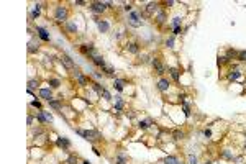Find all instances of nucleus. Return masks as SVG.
Instances as JSON below:
<instances>
[{
	"mask_svg": "<svg viewBox=\"0 0 246 164\" xmlns=\"http://www.w3.org/2000/svg\"><path fill=\"white\" fill-rule=\"evenodd\" d=\"M123 105H125V102H123L121 95H115V105H113V110H115L116 113H120L121 110H123Z\"/></svg>",
	"mask_w": 246,
	"mask_h": 164,
	"instance_id": "4468645a",
	"label": "nucleus"
},
{
	"mask_svg": "<svg viewBox=\"0 0 246 164\" xmlns=\"http://www.w3.org/2000/svg\"><path fill=\"white\" fill-rule=\"evenodd\" d=\"M151 125H153V118H149V117L146 118V120H140V123H138V126L141 130H148Z\"/></svg>",
	"mask_w": 246,
	"mask_h": 164,
	"instance_id": "5701e85b",
	"label": "nucleus"
},
{
	"mask_svg": "<svg viewBox=\"0 0 246 164\" xmlns=\"http://www.w3.org/2000/svg\"><path fill=\"white\" fill-rule=\"evenodd\" d=\"M182 112H184V115H186L187 118L190 117V105L186 103V100H182Z\"/></svg>",
	"mask_w": 246,
	"mask_h": 164,
	"instance_id": "c756f323",
	"label": "nucleus"
},
{
	"mask_svg": "<svg viewBox=\"0 0 246 164\" xmlns=\"http://www.w3.org/2000/svg\"><path fill=\"white\" fill-rule=\"evenodd\" d=\"M66 30L69 31L71 35H75V33H77V25H75L74 21H67V23H66Z\"/></svg>",
	"mask_w": 246,
	"mask_h": 164,
	"instance_id": "393cba45",
	"label": "nucleus"
},
{
	"mask_svg": "<svg viewBox=\"0 0 246 164\" xmlns=\"http://www.w3.org/2000/svg\"><path fill=\"white\" fill-rule=\"evenodd\" d=\"M41 133H43V130H41V128H36L35 131H33V135H35V136H40Z\"/></svg>",
	"mask_w": 246,
	"mask_h": 164,
	"instance_id": "8fccbe9b",
	"label": "nucleus"
},
{
	"mask_svg": "<svg viewBox=\"0 0 246 164\" xmlns=\"http://www.w3.org/2000/svg\"><path fill=\"white\" fill-rule=\"evenodd\" d=\"M204 164H212V161H207V163H204Z\"/></svg>",
	"mask_w": 246,
	"mask_h": 164,
	"instance_id": "4d7b16f0",
	"label": "nucleus"
},
{
	"mask_svg": "<svg viewBox=\"0 0 246 164\" xmlns=\"http://www.w3.org/2000/svg\"><path fill=\"white\" fill-rule=\"evenodd\" d=\"M164 164H184V163H182V161L177 158V156H172V154H169V156H166V158H164Z\"/></svg>",
	"mask_w": 246,
	"mask_h": 164,
	"instance_id": "6ab92c4d",
	"label": "nucleus"
},
{
	"mask_svg": "<svg viewBox=\"0 0 246 164\" xmlns=\"http://www.w3.org/2000/svg\"><path fill=\"white\" fill-rule=\"evenodd\" d=\"M236 59H238L240 62H246V49L236 53Z\"/></svg>",
	"mask_w": 246,
	"mask_h": 164,
	"instance_id": "2f4dec72",
	"label": "nucleus"
},
{
	"mask_svg": "<svg viewBox=\"0 0 246 164\" xmlns=\"http://www.w3.org/2000/svg\"><path fill=\"white\" fill-rule=\"evenodd\" d=\"M48 105H49L51 108H56V110H61V108H62L61 100H56V98H51L49 102H48Z\"/></svg>",
	"mask_w": 246,
	"mask_h": 164,
	"instance_id": "a878e982",
	"label": "nucleus"
},
{
	"mask_svg": "<svg viewBox=\"0 0 246 164\" xmlns=\"http://www.w3.org/2000/svg\"><path fill=\"white\" fill-rule=\"evenodd\" d=\"M30 105H31V107H36L38 110H43V108H41V102H40V100H33V102H30Z\"/></svg>",
	"mask_w": 246,
	"mask_h": 164,
	"instance_id": "37998d69",
	"label": "nucleus"
},
{
	"mask_svg": "<svg viewBox=\"0 0 246 164\" xmlns=\"http://www.w3.org/2000/svg\"><path fill=\"white\" fill-rule=\"evenodd\" d=\"M66 164H77V154H71L69 158L66 159Z\"/></svg>",
	"mask_w": 246,
	"mask_h": 164,
	"instance_id": "58836bf2",
	"label": "nucleus"
},
{
	"mask_svg": "<svg viewBox=\"0 0 246 164\" xmlns=\"http://www.w3.org/2000/svg\"><path fill=\"white\" fill-rule=\"evenodd\" d=\"M100 97H103V100H105V102H110L112 98H113V97H112V94L108 92L107 89H103V92H102V95H100Z\"/></svg>",
	"mask_w": 246,
	"mask_h": 164,
	"instance_id": "e433bc0d",
	"label": "nucleus"
},
{
	"mask_svg": "<svg viewBox=\"0 0 246 164\" xmlns=\"http://www.w3.org/2000/svg\"><path fill=\"white\" fill-rule=\"evenodd\" d=\"M151 64H153V67H154V71H156V74H159V76H162L164 72H166V66L162 64V62L158 59V57H154L153 61H151Z\"/></svg>",
	"mask_w": 246,
	"mask_h": 164,
	"instance_id": "1a4fd4ad",
	"label": "nucleus"
},
{
	"mask_svg": "<svg viewBox=\"0 0 246 164\" xmlns=\"http://www.w3.org/2000/svg\"><path fill=\"white\" fill-rule=\"evenodd\" d=\"M226 62H230V59L226 56H218V61H217V64L218 66H221V64H226Z\"/></svg>",
	"mask_w": 246,
	"mask_h": 164,
	"instance_id": "a19ab883",
	"label": "nucleus"
},
{
	"mask_svg": "<svg viewBox=\"0 0 246 164\" xmlns=\"http://www.w3.org/2000/svg\"><path fill=\"white\" fill-rule=\"evenodd\" d=\"M49 87L51 89H59L61 87V81L59 79H56V77H51L49 79Z\"/></svg>",
	"mask_w": 246,
	"mask_h": 164,
	"instance_id": "cd10ccee",
	"label": "nucleus"
},
{
	"mask_svg": "<svg viewBox=\"0 0 246 164\" xmlns=\"http://www.w3.org/2000/svg\"><path fill=\"white\" fill-rule=\"evenodd\" d=\"M61 64H62V66L66 67V69H72V71H74L75 69V64H74V61H72V59H71L69 56H67V54H61Z\"/></svg>",
	"mask_w": 246,
	"mask_h": 164,
	"instance_id": "9b49d317",
	"label": "nucleus"
},
{
	"mask_svg": "<svg viewBox=\"0 0 246 164\" xmlns=\"http://www.w3.org/2000/svg\"><path fill=\"white\" fill-rule=\"evenodd\" d=\"M166 46L167 48H174V35L169 36V38L166 40Z\"/></svg>",
	"mask_w": 246,
	"mask_h": 164,
	"instance_id": "79ce46f5",
	"label": "nucleus"
},
{
	"mask_svg": "<svg viewBox=\"0 0 246 164\" xmlns=\"http://www.w3.org/2000/svg\"><path fill=\"white\" fill-rule=\"evenodd\" d=\"M38 85H40V81H38V79H30V81H28V89H31V90L35 87H38Z\"/></svg>",
	"mask_w": 246,
	"mask_h": 164,
	"instance_id": "c9c22d12",
	"label": "nucleus"
},
{
	"mask_svg": "<svg viewBox=\"0 0 246 164\" xmlns=\"http://www.w3.org/2000/svg\"><path fill=\"white\" fill-rule=\"evenodd\" d=\"M36 35H38V38H40L41 41H45V43H49L51 36H49V31L46 30L45 26H40L36 25Z\"/></svg>",
	"mask_w": 246,
	"mask_h": 164,
	"instance_id": "39448f33",
	"label": "nucleus"
},
{
	"mask_svg": "<svg viewBox=\"0 0 246 164\" xmlns=\"http://www.w3.org/2000/svg\"><path fill=\"white\" fill-rule=\"evenodd\" d=\"M126 51L130 53V54H138L140 53V44L138 43H128L126 44Z\"/></svg>",
	"mask_w": 246,
	"mask_h": 164,
	"instance_id": "a211bd4d",
	"label": "nucleus"
},
{
	"mask_svg": "<svg viewBox=\"0 0 246 164\" xmlns=\"http://www.w3.org/2000/svg\"><path fill=\"white\" fill-rule=\"evenodd\" d=\"M128 23H130L133 28H140L143 25V13L138 10H133L130 12V15H128Z\"/></svg>",
	"mask_w": 246,
	"mask_h": 164,
	"instance_id": "f03ea898",
	"label": "nucleus"
},
{
	"mask_svg": "<svg viewBox=\"0 0 246 164\" xmlns=\"http://www.w3.org/2000/svg\"><path fill=\"white\" fill-rule=\"evenodd\" d=\"M169 89H171V81L166 79V77H161L159 81H158V90H161V92H167Z\"/></svg>",
	"mask_w": 246,
	"mask_h": 164,
	"instance_id": "9d476101",
	"label": "nucleus"
},
{
	"mask_svg": "<svg viewBox=\"0 0 246 164\" xmlns=\"http://www.w3.org/2000/svg\"><path fill=\"white\" fill-rule=\"evenodd\" d=\"M158 5H159L158 2H151V3H148V5H146V13H148V15H154L156 12H158Z\"/></svg>",
	"mask_w": 246,
	"mask_h": 164,
	"instance_id": "aec40b11",
	"label": "nucleus"
},
{
	"mask_svg": "<svg viewBox=\"0 0 246 164\" xmlns=\"http://www.w3.org/2000/svg\"><path fill=\"white\" fill-rule=\"evenodd\" d=\"M189 164H197V156L189 154Z\"/></svg>",
	"mask_w": 246,
	"mask_h": 164,
	"instance_id": "a18cd8bd",
	"label": "nucleus"
},
{
	"mask_svg": "<svg viewBox=\"0 0 246 164\" xmlns=\"http://www.w3.org/2000/svg\"><path fill=\"white\" fill-rule=\"evenodd\" d=\"M181 23H182V18L181 16H174V18H172V28H176V26H181Z\"/></svg>",
	"mask_w": 246,
	"mask_h": 164,
	"instance_id": "ea45409f",
	"label": "nucleus"
},
{
	"mask_svg": "<svg viewBox=\"0 0 246 164\" xmlns=\"http://www.w3.org/2000/svg\"><path fill=\"white\" fill-rule=\"evenodd\" d=\"M40 97L45 98L46 102H49L51 98H53V89L51 87H41L40 89Z\"/></svg>",
	"mask_w": 246,
	"mask_h": 164,
	"instance_id": "ddd939ff",
	"label": "nucleus"
},
{
	"mask_svg": "<svg viewBox=\"0 0 246 164\" xmlns=\"http://www.w3.org/2000/svg\"><path fill=\"white\" fill-rule=\"evenodd\" d=\"M26 122H28V125H31V123H33V117H31V115H28V118H26Z\"/></svg>",
	"mask_w": 246,
	"mask_h": 164,
	"instance_id": "5fc2aeb1",
	"label": "nucleus"
},
{
	"mask_svg": "<svg viewBox=\"0 0 246 164\" xmlns=\"http://www.w3.org/2000/svg\"><path fill=\"white\" fill-rule=\"evenodd\" d=\"M245 149H246V143H245Z\"/></svg>",
	"mask_w": 246,
	"mask_h": 164,
	"instance_id": "13d9d810",
	"label": "nucleus"
},
{
	"mask_svg": "<svg viewBox=\"0 0 246 164\" xmlns=\"http://www.w3.org/2000/svg\"><path fill=\"white\" fill-rule=\"evenodd\" d=\"M90 76L94 77V79H97V81H102V79H103V72L102 71H92Z\"/></svg>",
	"mask_w": 246,
	"mask_h": 164,
	"instance_id": "f704fd0d",
	"label": "nucleus"
},
{
	"mask_svg": "<svg viewBox=\"0 0 246 164\" xmlns=\"http://www.w3.org/2000/svg\"><path fill=\"white\" fill-rule=\"evenodd\" d=\"M149 59H151V57H149V56H146V54L141 57V61H143V62H149Z\"/></svg>",
	"mask_w": 246,
	"mask_h": 164,
	"instance_id": "864d4df0",
	"label": "nucleus"
},
{
	"mask_svg": "<svg viewBox=\"0 0 246 164\" xmlns=\"http://www.w3.org/2000/svg\"><path fill=\"white\" fill-rule=\"evenodd\" d=\"M82 164H90V161H82Z\"/></svg>",
	"mask_w": 246,
	"mask_h": 164,
	"instance_id": "6e6d98bb",
	"label": "nucleus"
},
{
	"mask_svg": "<svg viewBox=\"0 0 246 164\" xmlns=\"http://www.w3.org/2000/svg\"><path fill=\"white\" fill-rule=\"evenodd\" d=\"M128 163V156H126L123 151H118V154H116V161L115 164H126Z\"/></svg>",
	"mask_w": 246,
	"mask_h": 164,
	"instance_id": "4be33fe9",
	"label": "nucleus"
},
{
	"mask_svg": "<svg viewBox=\"0 0 246 164\" xmlns=\"http://www.w3.org/2000/svg\"><path fill=\"white\" fill-rule=\"evenodd\" d=\"M204 136H205L207 139L212 138V130L210 128H205V130H204Z\"/></svg>",
	"mask_w": 246,
	"mask_h": 164,
	"instance_id": "c03bdc74",
	"label": "nucleus"
},
{
	"mask_svg": "<svg viewBox=\"0 0 246 164\" xmlns=\"http://www.w3.org/2000/svg\"><path fill=\"white\" fill-rule=\"evenodd\" d=\"M123 10L125 12H133V5H131V3H125V5H123Z\"/></svg>",
	"mask_w": 246,
	"mask_h": 164,
	"instance_id": "de8ad7c7",
	"label": "nucleus"
},
{
	"mask_svg": "<svg viewBox=\"0 0 246 164\" xmlns=\"http://www.w3.org/2000/svg\"><path fill=\"white\" fill-rule=\"evenodd\" d=\"M38 49H40V43H35V41H30V43H28V53H30V54L36 53Z\"/></svg>",
	"mask_w": 246,
	"mask_h": 164,
	"instance_id": "bb28decb",
	"label": "nucleus"
},
{
	"mask_svg": "<svg viewBox=\"0 0 246 164\" xmlns=\"http://www.w3.org/2000/svg\"><path fill=\"white\" fill-rule=\"evenodd\" d=\"M56 146H58L59 149H62V151H69V148H71L69 138H66V136H59V138L56 139Z\"/></svg>",
	"mask_w": 246,
	"mask_h": 164,
	"instance_id": "423d86ee",
	"label": "nucleus"
},
{
	"mask_svg": "<svg viewBox=\"0 0 246 164\" xmlns=\"http://www.w3.org/2000/svg\"><path fill=\"white\" fill-rule=\"evenodd\" d=\"M169 74H171V77H172V81L174 82H181V71H179V69L171 67V69H169Z\"/></svg>",
	"mask_w": 246,
	"mask_h": 164,
	"instance_id": "412c9836",
	"label": "nucleus"
},
{
	"mask_svg": "<svg viewBox=\"0 0 246 164\" xmlns=\"http://www.w3.org/2000/svg\"><path fill=\"white\" fill-rule=\"evenodd\" d=\"M45 113H46V120H48V123H51L53 122V115H51L49 112H46V110H45Z\"/></svg>",
	"mask_w": 246,
	"mask_h": 164,
	"instance_id": "09e8293b",
	"label": "nucleus"
},
{
	"mask_svg": "<svg viewBox=\"0 0 246 164\" xmlns=\"http://www.w3.org/2000/svg\"><path fill=\"white\" fill-rule=\"evenodd\" d=\"M89 10L94 13V15H102V13H105L107 10V3L105 2H90L89 3Z\"/></svg>",
	"mask_w": 246,
	"mask_h": 164,
	"instance_id": "7ed1b4c3",
	"label": "nucleus"
},
{
	"mask_svg": "<svg viewBox=\"0 0 246 164\" xmlns=\"http://www.w3.org/2000/svg\"><path fill=\"white\" fill-rule=\"evenodd\" d=\"M97 28H99L100 33H107V31L110 30V23H108L107 20H100L99 23H97Z\"/></svg>",
	"mask_w": 246,
	"mask_h": 164,
	"instance_id": "dca6fc26",
	"label": "nucleus"
},
{
	"mask_svg": "<svg viewBox=\"0 0 246 164\" xmlns=\"http://www.w3.org/2000/svg\"><path fill=\"white\" fill-rule=\"evenodd\" d=\"M36 120L40 123H48V120H46V113H45V110H40V112L36 113Z\"/></svg>",
	"mask_w": 246,
	"mask_h": 164,
	"instance_id": "c85d7f7f",
	"label": "nucleus"
},
{
	"mask_svg": "<svg viewBox=\"0 0 246 164\" xmlns=\"http://www.w3.org/2000/svg\"><path fill=\"white\" fill-rule=\"evenodd\" d=\"M74 5H86V2L84 0H75V2H72Z\"/></svg>",
	"mask_w": 246,
	"mask_h": 164,
	"instance_id": "3c124183",
	"label": "nucleus"
},
{
	"mask_svg": "<svg viewBox=\"0 0 246 164\" xmlns=\"http://www.w3.org/2000/svg\"><path fill=\"white\" fill-rule=\"evenodd\" d=\"M102 72H103V76L115 77V69H113L112 66H103V67H102Z\"/></svg>",
	"mask_w": 246,
	"mask_h": 164,
	"instance_id": "b1692460",
	"label": "nucleus"
},
{
	"mask_svg": "<svg viewBox=\"0 0 246 164\" xmlns=\"http://www.w3.org/2000/svg\"><path fill=\"white\" fill-rule=\"evenodd\" d=\"M182 33V28L181 26H176V28H172V35L176 36V35H181Z\"/></svg>",
	"mask_w": 246,
	"mask_h": 164,
	"instance_id": "49530a36",
	"label": "nucleus"
},
{
	"mask_svg": "<svg viewBox=\"0 0 246 164\" xmlns=\"http://www.w3.org/2000/svg\"><path fill=\"white\" fill-rule=\"evenodd\" d=\"M90 61H92V64L94 66H97V67H103V66H107L105 64V57L102 56V54H94V56L90 57Z\"/></svg>",
	"mask_w": 246,
	"mask_h": 164,
	"instance_id": "f8f14e48",
	"label": "nucleus"
},
{
	"mask_svg": "<svg viewBox=\"0 0 246 164\" xmlns=\"http://www.w3.org/2000/svg\"><path fill=\"white\" fill-rule=\"evenodd\" d=\"M67 16H69V12L64 5H58L54 8V20L59 21V23H67Z\"/></svg>",
	"mask_w": 246,
	"mask_h": 164,
	"instance_id": "f257e3e1",
	"label": "nucleus"
},
{
	"mask_svg": "<svg viewBox=\"0 0 246 164\" xmlns=\"http://www.w3.org/2000/svg\"><path fill=\"white\" fill-rule=\"evenodd\" d=\"M164 5H166V7H172V5H176V2L169 0V2H164Z\"/></svg>",
	"mask_w": 246,
	"mask_h": 164,
	"instance_id": "603ef678",
	"label": "nucleus"
},
{
	"mask_svg": "<svg viewBox=\"0 0 246 164\" xmlns=\"http://www.w3.org/2000/svg\"><path fill=\"white\" fill-rule=\"evenodd\" d=\"M72 76H74V79L77 81V84H79L80 87H86V85H87V82H89V81H87V77L84 76L80 71L74 69V71H72Z\"/></svg>",
	"mask_w": 246,
	"mask_h": 164,
	"instance_id": "0eeeda50",
	"label": "nucleus"
},
{
	"mask_svg": "<svg viewBox=\"0 0 246 164\" xmlns=\"http://www.w3.org/2000/svg\"><path fill=\"white\" fill-rule=\"evenodd\" d=\"M220 156H221L223 159H231V161L235 159V158H233V154H231L230 151H228V149H225V151H221V154H220Z\"/></svg>",
	"mask_w": 246,
	"mask_h": 164,
	"instance_id": "4c0bfd02",
	"label": "nucleus"
},
{
	"mask_svg": "<svg viewBox=\"0 0 246 164\" xmlns=\"http://www.w3.org/2000/svg\"><path fill=\"white\" fill-rule=\"evenodd\" d=\"M241 77V71L238 69V67H235V69H231L230 72H228V81H236V79H240Z\"/></svg>",
	"mask_w": 246,
	"mask_h": 164,
	"instance_id": "f3484780",
	"label": "nucleus"
},
{
	"mask_svg": "<svg viewBox=\"0 0 246 164\" xmlns=\"http://www.w3.org/2000/svg\"><path fill=\"white\" fill-rule=\"evenodd\" d=\"M125 84H126V81H123V79H113V89H116L118 92H123L125 90Z\"/></svg>",
	"mask_w": 246,
	"mask_h": 164,
	"instance_id": "2eb2a0df",
	"label": "nucleus"
},
{
	"mask_svg": "<svg viewBox=\"0 0 246 164\" xmlns=\"http://www.w3.org/2000/svg\"><path fill=\"white\" fill-rule=\"evenodd\" d=\"M156 21H158V23H164V21H166V13H164V12L161 10L159 13H158V15H156Z\"/></svg>",
	"mask_w": 246,
	"mask_h": 164,
	"instance_id": "473e14b6",
	"label": "nucleus"
},
{
	"mask_svg": "<svg viewBox=\"0 0 246 164\" xmlns=\"http://www.w3.org/2000/svg\"><path fill=\"white\" fill-rule=\"evenodd\" d=\"M92 89L95 90L97 95H102V92H103V89H105V87H102V85L99 84V82H94V84H92Z\"/></svg>",
	"mask_w": 246,
	"mask_h": 164,
	"instance_id": "7c9ffc66",
	"label": "nucleus"
},
{
	"mask_svg": "<svg viewBox=\"0 0 246 164\" xmlns=\"http://www.w3.org/2000/svg\"><path fill=\"white\" fill-rule=\"evenodd\" d=\"M172 136H174V139H177V141H179V139H184V136H186V135H184V131H181V130H174Z\"/></svg>",
	"mask_w": 246,
	"mask_h": 164,
	"instance_id": "72a5a7b5",
	"label": "nucleus"
},
{
	"mask_svg": "<svg viewBox=\"0 0 246 164\" xmlns=\"http://www.w3.org/2000/svg\"><path fill=\"white\" fill-rule=\"evenodd\" d=\"M41 8H43V3H40V2H36L35 5H33V8H31V12H30V21H33V20H36L38 16L41 15Z\"/></svg>",
	"mask_w": 246,
	"mask_h": 164,
	"instance_id": "6e6552de",
	"label": "nucleus"
},
{
	"mask_svg": "<svg viewBox=\"0 0 246 164\" xmlns=\"http://www.w3.org/2000/svg\"><path fill=\"white\" fill-rule=\"evenodd\" d=\"M80 53L84 54V56H87L89 59H90L94 54H97L95 53V46H94V43H86V44H82V46L79 48Z\"/></svg>",
	"mask_w": 246,
	"mask_h": 164,
	"instance_id": "20e7f679",
	"label": "nucleus"
}]
</instances>
